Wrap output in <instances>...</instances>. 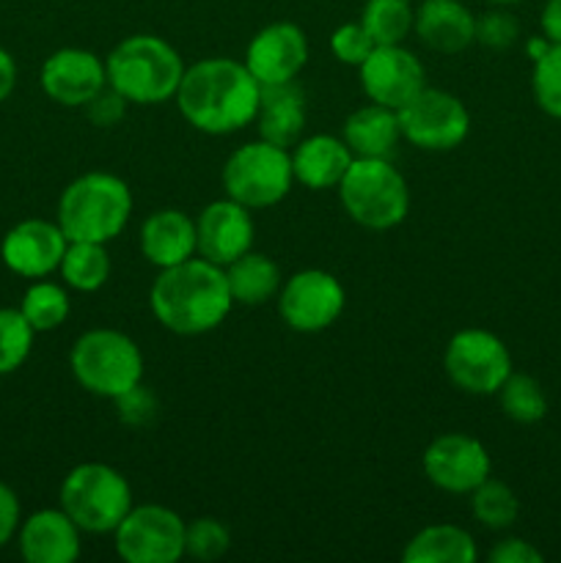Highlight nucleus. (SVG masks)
Masks as SVG:
<instances>
[{"label": "nucleus", "instance_id": "aec40b11", "mask_svg": "<svg viewBox=\"0 0 561 563\" xmlns=\"http://www.w3.org/2000/svg\"><path fill=\"white\" fill-rule=\"evenodd\" d=\"M413 31L435 53L454 55L476 42V16L460 0H424Z\"/></svg>", "mask_w": 561, "mask_h": 563}, {"label": "nucleus", "instance_id": "4c0bfd02", "mask_svg": "<svg viewBox=\"0 0 561 563\" xmlns=\"http://www.w3.org/2000/svg\"><path fill=\"white\" fill-rule=\"evenodd\" d=\"M127 104L130 102H127V99L121 97L113 86H105L102 91H99L97 97L86 104V115L94 126H102V130H108V126L121 124V119L127 115Z\"/></svg>", "mask_w": 561, "mask_h": 563}, {"label": "nucleus", "instance_id": "58836bf2", "mask_svg": "<svg viewBox=\"0 0 561 563\" xmlns=\"http://www.w3.org/2000/svg\"><path fill=\"white\" fill-rule=\"evenodd\" d=\"M20 522H22L20 498H16V493L9 487V484L0 482V548H6V544L16 537Z\"/></svg>", "mask_w": 561, "mask_h": 563}, {"label": "nucleus", "instance_id": "dca6fc26", "mask_svg": "<svg viewBox=\"0 0 561 563\" xmlns=\"http://www.w3.org/2000/svg\"><path fill=\"white\" fill-rule=\"evenodd\" d=\"M258 86L295 82L308 64V38L295 22H273L248 42L245 60Z\"/></svg>", "mask_w": 561, "mask_h": 563}, {"label": "nucleus", "instance_id": "6e6552de", "mask_svg": "<svg viewBox=\"0 0 561 563\" xmlns=\"http://www.w3.org/2000/svg\"><path fill=\"white\" fill-rule=\"evenodd\" d=\"M295 185L292 154L284 146L270 141L242 143L229 154L223 165L226 196L240 201L242 207L267 209L284 201Z\"/></svg>", "mask_w": 561, "mask_h": 563}, {"label": "nucleus", "instance_id": "412c9836", "mask_svg": "<svg viewBox=\"0 0 561 563\" xmlns=\"http://www.w3.org/2000/svg\"><path fill=\"white\" fill-rule=\"evenodd\" d=\"M141 253L157 269L196 256V220L182 209H157L141 225Z\"/></svg>", "mask_w": 561, "mask_h": 563}, {"label": "nucleus", "instance_id": "c03bdc74", "mask_svg": "<svg viewBox=\"0 0 561 563\" xmlns=\"http://www.w3.org/2000/svg\"><path fill=\"white\" fill-rule=\"evenodd\" d=\"M490 3H498V5H512V3H520V0H490Z\"/></svg>", "mask_w": 561, "mask_h": 563}, {"label": "nucleus", "instance_id": "a19ab883", "mask_svg": "<svg viewBox=\"0 0 561 563\" xmlns=\"http://www.w3.org/2000/svg\"><path fill=\"white\" fill-rule=\"evenodd\" d=\"M16 86V60L9 49L0 47V104L11 97Z\"/></svg>", "mask_w": 561, "mask_h": 563}, {"label": "nucleus", "instance_id": "e433bc0d", "mask_svg": "<svg viewBox=\"0 0 561 563\" xmlns=\"http://www.w3.org/2000/svg\"><path fill=\"white\" fill-rule=\"evenodd\" d=\"M116 405V416L124 427H146L157 418V396L146 388L143 383H138L135 388H130L127 394L116 396L113 399Z\"/></svg>", "mask_w": 561, "mask_h": 563}, {"label": "nucleus", "instance_id": "4be33fe9", "mask_svg": "<svg viewBox=\"0 0 561 563\" xmlns=\"http://www.w3.org/2000/svg\"><path fill=\"white\" fill-rule=\"evenodd\" d=\"M289 154L295 181H300L308 190H330V187H339L346 168L355 159L350 148H346L344 137L336 135L300 137Z\"/></svg>", "mask_w": 561, "mask_h": 563}, {"label": "nucleus", "instance_id": "2eb2a0df", "mask_svg": "<svg viewBox=\"0 0 561 563\" xmlns=\"http://www.w3.org/2000/svg\"><path fill=\"white\" fill-rule=\"evenodd\" d=\"M256 225L251 209L234 198L207 203L196 220V253L218 267H229L248 251H253Z\"/></svg>", "mask_w": 561, "mask_h": 563}, {"label": "nucleus", "instance_id": "393cba45", "mask_svg": "<svg viewBox=\"0 0 561 563\" xmlns=\"http://www.w3.org/2000/svg\"><path fill=\"white\" fill-rule=\"evenodd\" d=\"M226 269L234 306H264L280 291V269L270 256L258 251H248Z\"/></svg>", "mask_w": 561, "mask_h": 563}, {"label": "nucleus", "instance_id": "7c9ffc66", "mask_svg": "<svg viewBox=\"0 0 561 563\" xmlns=\"http://www.w3.org/2000/svg\"><path fill=\"white\" fill-rule=\"evenodd\" d=\"M498 405L506 418L515 423H537L548 412V399L542 394V385L528 374H509L506 383L498 388Z\"/></svg>", "mask_w": 561, "mask_h": 563}, {"label": "nucleus", "instance_id": "79ce46f5", "mask_svg": "<svg viewBox=\"0 0 561 563\" xmlns=\"http://www.w3.org/2000/svg\"><path fill=\"white\" fill-rule=\"evenodd\" d=\"M542 33L553 44H561V0H548L542 9Z\"/></svg>", "mask_w": 561, "mask_h": 563}, {"label": "nucleus", "instance_id": "cd10ccee", "mask_svg": "<svg viewBox=\"0 0 561 563\" xmlns=\"http://www.w3.org/2000/svg\"><path fill=\"white\" fill-rule=\"evenodd\" d=\"M20 311L36 333H50V330H58L69 319L72 302L64 286L38 278L22 295Z\"/></svg>", "mask_w": 561, "mask_h": 563}, {"label": "nucleus", "instance_id": "6ab92c4d", "mask_svg": "<svg viewBox=\"0 0 561 563\" xmlns=\"http://www.w3.org/2000/svg\"><path fill=\"white\" fill-rule=\"evenodd\" d=\"M80 533L64 509H42L20 522L16 544L28 563H72L80 555Z\"/></svg>", "mask_w": 561, "mask_h": 563}, {"label": "nucleus", "instance_id": "5701e85b", "mask_svg": "<svg viewBox=\"0 0 561 563\" xmlns=\"http://www.w3.org/2000/svg\"><path fill=\"white\" fill-rule=\"evenodd\" d=\"M341 137H344L352 157L391 159L402 141L399 113L377 102L363 104L346 115Z\"/></svg>", "mask_w": 561, "mask_h": 563}, {"label": "nucleus", "instance_id": "9d476101", "mask_svg": "<svg viewBox=\"0 0 561 563\" xmlns=\"http://www.w3.org/2000/svg\"><path fill=\"white\" fill-rule=\"evenodd\" d=\"M396 113L402 137L421 152H451L471 132V113L462 99L443 88H424Z\"/></svg>", "mask_w": 561, "mask_h": 563}, {"label": "nucleus", "instance_id": "bb28decb", "mask_svg": "<svg viewBox=\"0 0 561 563\" xmlns=\"http://www.w3.org/2000/svg\"><path fill=\"white\" fill-rule=\"evenodd\" d=\"M64 286L91 295L110 278V256L102 242H69L58 267Z\"/></svg>", "mask_w": 561, "mask_h": 563}, {"label": "nucleus", "instance_id": "39448f33", "mask_svg": "<svg viewBox=\"0 0 561 563\" xmlns=\"http://www.w3.org/2000/svg\"><path fill=\"white\" fill-rule=\"evenodd\" d=\"M69 368L82 390L113 401L143 383V352L121 330L97 328L75 341Z\"/></svg>", "mask_w": 561, "mask_h": 563}, {"label": "nucleus", "instance_id": "37998d69", "mask_svg": "<svg viewBox=\"0 0 561 563\" xmlns=\"http://www.w3.org/2000/svg\"><path fill=\"white\" fill-rule=\"evenodd\" d=\"M550 38L548 36H537V38H528L526 42V49H528V55H531V60H537V58H542L544 53H548L550 49Z\"/></svg>", "mask_w": 561, "mask_h": 563}, {"label": "nucleus", "instance_id": "72a5a7b5", "mask_svg": "<svg viewBox=\"0 0 561 563\" xmlns=\"http://www.w3.org/2000/svg\"><path fill=\"white\" fill-rule=\"evenodd\" d=\"M534 99L553 119H561V44H550L542 58L534 60Z\"/></svg>", "mask_w": 561, "mask_h": 563}, {"label": "nucleus", "instance_id": "9b49d317", "mask_svg": "<svg viewBox=\"0 0 561 563\" xmlns=\"http://www.w3.org/2000/svg\"><path fill=\"white\" fill-rule=\"evenodd\" d=\"M185 526L165 506H132L113 531L116 553L127 563H176L185 555Z\"/></svg>", "mask_w": 561, "mask_h": 563}, {"label": "nucleus", "instance_id": "473e14b6", "mask_svg": "<svg viewBox=\"0 0 561 563\" xmlns=\"http://www.w3.org/2000/svg\"><path fill=\"white\" fill-rule=\"evenodd\" d=\"M231 533L215 517H198L185 526V555L196 561H218L229 553Z\"/></svg>", "mask_w": 561, "mask_h": 563}, {"label": "nucleus", "instance_id": "20e7f679", "mask_svg": "<svg viewBox=\"0 0 561 563\" xmlns=\"http://www.w3.org/2000/svg\"><path fill=\"white\" fill-rule=\"evenodd\" d=\"M185 69L176 47L154 33L127 36L105 58L108 86L132 104H163L174 99Z\"/></svg>", "mask_w": 561, "mask_h": 563}, {"label": "nucleus", "instance_id": "f8f14e48", "mask_svg": "<svg viewBox=\"0 0 561 563\" xmlns=\"http://www.w3.org/2000/svg\"><path fill=\"white\" fill-rule=\"evenodd\" d=\"M346 291L324 269H300L280 284L278 313L297 333H322L344 313Z\"/></svg>", "mask_w": 561, "mask_h": 563}, {"label": "nucleus", "instance_id": "0eeeda50", "mask_svg": "<svg viewBox=\"0 0 561 563\" xmlns=\"http://www.w3.org/2000/svg\"><path fill=\"white\" fill-rule=\"evenodd\" d=\"M61 509L82 533H113L132 509V487L116 467L82 462L61 484Z\"/></svg>", "mask_w": 561, "mask_h": 563}, {"label": "nucleus", "instance_id": "c9c22d12", "mask_svg": "<svg viewBox=\"0 0 561 563\" xmlns=\"http://www.w3.org/2000/svg\"><path fill=\"white\" fill-rule=\"evenodd\" d=\"M520 36V22L504 9L484 11L476 16V42L487 49H509Z\"/></svg>", "mask_w": 561, "mask_h": 563}, {"label": "nucleus", "instance_id": "f3484780", "mask_svg": "<svg viewBox=\"0 0 561 563\" xmlns=\"http://www.w3.org/2000/svg\"><path fill=\"white\" fill-rule=\"evenodd\" d=\"M42 91L64 108H86L105 86V60L91 49L61 47L42 64Z\"/></svg>", "mask_w": 561, "mask_h": 563}, {"label": "nucleus", "instance_id": "f257e3e1", "mask_svg": "<svg viewBox=\"0 0 561 563\" xmlns=\"http://www.w3.org/2000/svg\"><path fill=\"white\" fill-rule=\"evenodd\" d=\"M174 99L193 130L231 135L256 121L262 86L234 58H204L187 66Z\"/></svg>", "mask_w": 561, "mask_h": 563}, {"label": "nucleus", "instance_id": "ddd939ff", "mask_svg": "<svg viewBox=\"0 0 561 563\" xmlns=\"http://www.w3.org/2000/svg\"><path fill=\"white\" fill-rule=\"evenodd\" d=\"M424 476L429 484L451 495H471L482 482H487L493 462L487 449L476 438L462 432H449L435 438L424 451Z\"/></svg>", "mask_w": 561, "mask_h": 563}, {"label": "nucleus", "instance_id": "f704fd0d", "mask_svg": "<svg viewBox=\"0 0 561 563\" xmlns=\"http://www.w3.org/2000/svg\"><path fill=\"white\" fill-rule=\"evenodd\" d=\"M377 47L374 38L369 36L366 27L361 22H346V25H339L330 36V49H333L336 60L346 66H361L363 60L369 58V53Z\"/></svg>", "mask_w": 561, "mask_h": 563}, {"label": "nucleus", "instance_id": "ea45409f", "mask_svg": "<svg viewBox=\"0 0 561 563\" xmlns=\"http://www.w3.org/2000/svg\"><path fill=\"white\" fill-rule=\"evenodd\" d=\"M493 563H542V553L522 539H504L490 553Z\"/></svg>", "mask_w": 561, "mask_h": 563}, {"label": "nucleus", "instance_id": "a211bd4d", "mask_svg": "<svg viewBox=\"0 0 561 563\" xmlns=\"http://www.w3.org/2000/svg\"><path fill=\"white\" fill-rule=\"evenodd\" d=\"M66 245L69 240L58 223L31 218L9 229V234L0 242V258L20 278L38 280L61 267Z\"/></svg>", "mask_w": 561, "mask_h": 563}, {"label": "nucleus", "instance_id": "c756f323", "mask_svg": "<svg viewBox=\"0 0 561 563\" xmlns=\"http://www.w3.org/2000/svg\"><path fill=\"white\" fill-rule=\"evenodd\" d=\"M471 511L484 528L504 531V528L515 526L517 515H520V500L504 482L487 478L471 493Z\"/></svg>", "mask_w": 561, "mask_h": 563}, {"label": "nucleus", "instance_id": "f03ea898", "mask_svg": "<svg viewBox=\"0 0 561 563\" xmlns=\"http://www.w3.org/2000/svg\"><path fill=\"white\" fill-rule=\"evenodd\" d=\"M154 319L176 335H204L220 328L234 308L226 269L193 256L160 269L148 289Z\"/></svg>", "mask_w": 561, "mask_h": 563}, {"label": "nucleus", "instance_id": "a878e982", "mask_svg": "<svg viewBox=\"0 0 561 563\" xmlns=\"http://www.w3.org/2000/svg\"><path fill=\"white\" fill-rule=\"evenodd\" d=\"M476 555V542L471 533L446 522L421 528L402 550L405 563H473Z\"/></svg>", "mask_w": 561, "mask_h": 563}, {"label": "nucleus", "instance_id": "7ed1b4c3", "mask_svg": "<svg viewBox=\"0 0 561 563\" xmlns=\"http://www.w3.org/2000/svg\"><path fill=\"white\" fill-rule=\"evenodd\" d=\"M132 190L121 176L108 170H88L66 185L58 198L55 223L69 242H102L121 234L130 223Z\"/></svg>", "mask_w": 561, "mask_h": 563}, {"label": "nucleus", "instance_id": "423d86ee", "mask_svg": "<svg viewBox=\"0 0 561 563\" xmlns=\"http://www.w3.org/2000/svg\"><path fill=\"white\" fill-rule=\"evenodd\" d=\"M336 190L344 212L363 229H396L410 212V187L391 159L355 157Z\"/></svg>", "mask_w": 561, "mask_h": 563}, {"label": "nucleus", "instance_id": "b1692460", "mask_svg": "<svg viewBox=\"0 0 561 563\" xmlns=\"http://www.w3.org/2000/svg\"><path fill=\"white\" fill-rule=\"evenodd\" d=\"M256 124L262 141L284 148L295 146L302 137V126H306V97H302L300 88L295 82L262 86Z\"/></svg>", "mask_w": 561, "mask_h": 563}, {"label": "nucleus", "instance_id": "c85d7f7f", "mask_svg": "<svg viewBox=\"0 0 561 563\" xmlns=\"http://www.w3.org/2000/svg\"><path fill=\"white\" fill-rule=\"evenodd\" d=\"M361 25L366 27L374 44H402L413 33L416 11L410 0H366Z\"/></svg>", "mask_w": 561, "mask_h": 563}, {"label": "nucleus", "instance_id": "1a4fd4ad", "mask_svg": "<svg viewBox=\"0 0 561 563\" xmlns=\"http://www.w3.org/2000/svg\"><path fill=\"white\" fill-rule=\"evenodd\" d=\"M446 377L471 396H495L512 374V355L490 330L465 328L451 335L443 352Z\"/></svg>", "mask_w": 561, "mask_h": 563}, {"label": "nucleus", "instance_id": "4468645a", "mask_svg": "<svg viewBox=\"0 0 561 563\" xmlns=\"http://www.w3.org/2000/svg\"><path fill=\"white\" fill-rule=\"evenodd\" d=\"M358 75L369 102L385 104L391 110L405 108L416 93L427 88L424 64L402 44H377L358 66Z\"/></svg>", "mask_w": 561, "mask_h": 563}, {"label": "nucleus", "instance_id": "2f4dec72", "mask_svg": "<svg viewBox=\"0 0 561 563\" xmlns=\"http://www.w3.org/2000/svg\"><path fill=\"white\" fill-rule=\"evenodd\" d=\"M36 330L20 308H0V377L14 374L31 357Z\"/></svg>", "mask_w": 561, "mask_h": 563}]
</instances>
